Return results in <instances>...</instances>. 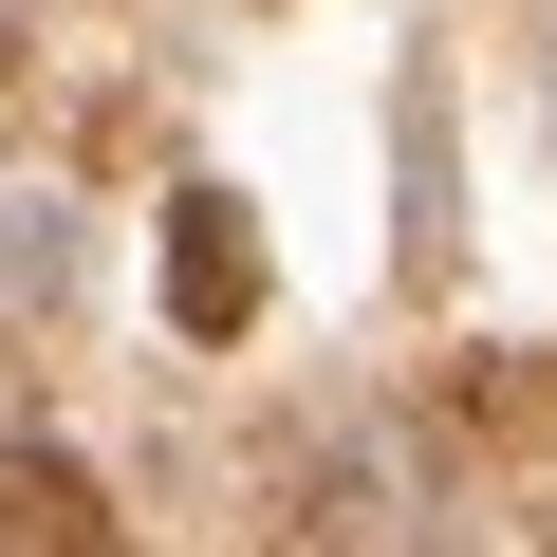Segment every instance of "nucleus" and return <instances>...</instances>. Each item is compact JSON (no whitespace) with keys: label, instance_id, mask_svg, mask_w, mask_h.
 Returning a JSON list of instances; mask_svg holds the SVG:
<instances>
[{"label":"nucleus","instance_id":"obj_1","mask_svg":"<svg viewBox=\"0 0 557 557\" xmlns=\"http://www.w3.org/2000/svg\"><path fill=\"white\" fill-rule=\"evenodd\" d=\"M168 317H186L205 354H242V335H260V242H242V205H223V186H186V205H168Z\"/></svg>","mask_w":557,"mask_h":557},{"label":"nucleus","instance_id":"obj_2","mask_svg":"<svg viewBox=\"0 0 557 557\" xmlns=\"http://www.w3.org/2000/svg\"><path fill=\"white\" fill-rule=\"evenodd\" d=\"M0 557H131L75 465H0Z\"/></svg>","mask_w":557,"mask_h":557},{"label":"nucleus","instance_id":"obj_3","mask_svg":"<svg viewBox=\"0 0 557 557\" xmlns=\"http://www.w3.org/2000/svg\"><path fill=\"white\" fill-rule=\"evenodd\" d=\"M57 298H75V205L0 186V317H57Z\"/></svg>","mask_w":557,"mask_h":557}]
</instances>
